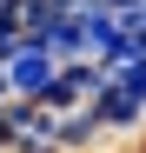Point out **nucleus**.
<instances>
[{
    "mask_svg": "<svg viewBox=\"0 0 146 153\" xmlns=\"http://www.w3.org/2000/svg\"><path fill=\"white\" fill-rule=\"evenodd\" d=\"M7 100H13V87H7V67H0V107H7Z\"/></svg>",
    "mask_w": 146,
    "mask_h": 153,
    "instance_id": "obj_2",
    "label": "nucleus"
},
{
    "mask_svg": "<svg viewBox=\"0 0 146 153\" xmlns=\"http://www.w3.org/2000/svg\"><path fill=\"white\" fill-rule=\"evenodd\" d=\"M0 67H7V87L13 93H27V100H40L46 87H53L60 80V53H53V47H46V40H33V33H20V47H13V53L7 60H0Z\"/></svg>",
    "mask_w": 146,
    "mask_h": 153,
    "instance_id": "obj_1",
    "label": "nucleus"
}]
</instances>
